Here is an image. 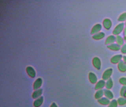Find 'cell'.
<instances>
[{"label":"cell","mask_w":126,"mask_h":107,"mask_svg":"<svg viewBox=\"0 0 126 107\" xmlns=\"http://www.w3.org/2000/svg\"><path fill=\"white\" fill-rule=\"evenodd\" d=\"M118 103L116 100H113L110 102L108 107H117Z\"/></svg>","instance_id":"cell-24"},{"label":"cell","mask_w":126,"mask_h":107,"mask_svg":"<svg viewBox=\"0 0 126 107\" xmlns=\"http://www.w3.org/2000/svg\"><path fill=\"white\" fill-rule=\"evenodd\" d=\"M118 104L120 105H124L126 104V99L124 97L119 98L117 101Z\"/></svg>","instance_id":"cell-23"},{"label":"cell","mask_w":126,"mask_h":107,"mask_svg":"<svg viewBox=\"0 0 126 107\" xmlns=\"http://www.w3.org/2000/svg\"><path fill=\"white\" fill-rule=\"evenodd\" d=\"M118 20L121 23L125 22L126 21V12L121 13L118 18Z\"/></svg>","instance_id":"cell-22"},{"label":"cell","mask_w":126,"mask_h":107,"mask_svg":"<svg viewBox=\"0 0 126 107\" xmlns=\"http://www.w3.org/2000/svg\"><path fill=\"white\" fill-rule=\"evenodd\" d=\"M102 28V25L98 23L95 24L92 28L91 30V34L92 35L99 33L101 32Z\"/></svg>","instance_id":"cell-5"},{"label":"cell","mask_w":126,"mask_h":107,"mask_svg":"<svg viewBox=\"0 0 126 107\" xmlns=\"http://www.w3.org/2000/svg\"><path fill=\"white\" fill-rule=\"evenodd\" d=\"M104 95V90L102 89L97 90L95 95V97L97 99H99L102 98Z\"/></svg>","instance_id":"cell-20"},{"label":"cell","mask_w":126,"mask_h":107,"mask_svg":"<svg viewBox=\"0 0 126 107\" xmlns=\"http://www.w3.org/2000/svg\"><path fill=\"white\" fill-rule=\"evenodd\" d=\"M26 71L28 75L30 77L34 78L36 76V72L32 67L29 66L26 68Z\"/></svg>","instance_id":"cell-13"},{"label":"cell","mask_w":126,"mask_h":107,"mask_svg":"<svg viewBox=\"0 0 126 107\" xmlns=\"http://www.w3.org/2000/svg\"><path fill=\"white\" fill-rule=\"evenodd\" d=\"M43 101V97L42 96L37 99L34 102V106L35 107H39L42 105Z\"/></svg>","instance_id":"cell-17"},{"label":"cell","mask_w":126,"mask_h":107,"mask_svg":"<svg viewBox=\"0 0 126 107\" xmlns=\"http://www.w3.org/2000/svg\"><path fill=\"white\" fill-rule=\"evenodd\" d=\"M113 86V81L111 78H110L108 80H106L105 82L106 88L107 89L110 90L112 88Z\"/></svg>","instance_id":"cell-19"},{"label":"cell","mask_w":126,"mask_h":107,"mask_svg":"<svg viewBox=\"0 0 126 107\" xmlns=\"http://www.w3.org/2000/svg\"><path fill=\"white\" fill-rule=\"evenodd\" d=\"M104 95L106 97L109 99V100L112 99L114 97L113 93L110 90L106 89L104 90Z\"/></svg>","instance_id":"cell-18"},{"label":"cell","mask_w":126,"mask_h":107,"mask_svg":"<svg viewBox=\"0 0 126 107\" xmlns=\"http://www.w3.org/2000/svg\"><path fill=\"white\" fill-rule=\"evenodd\" d=\"M105 36V34L103 32H100L99 33L95 34L94 35H93L92 38L95 40H100L103 39Z\"/></svg>","instance_id":"cell-11"},{"label":"cell","mask_w":126,"mask_h":107,"mask_svg":"<svg viewBox=\"0 0 126 107\" xmlns=\"http://www.w3.org/2000/svg\"><path fill=\"white\" fill-rule=\"evenodd\" d=\"M102 25L105 29L109 30L112 26V22L110 18H105L102 22Z\"/></svg>","instance_id":"cell-4"},{"label":"cell","mask_w":126,"mask_h":107,"mask_svg":"<svg viewBox=\"0 0 126 107\" xmlns=\"http://www.w3.org/2000/svg\"><path fill=\"white\" fill-rule=\"evenodd\" d=\"M43 93V90L42 89H40L37 90L34 92L32 95V97L33 99H35L38 98L42 95Z\"/></svg>","instance_id":"cell-21"},{"label":"cell","mask_w":126,"mask_h":107,"mask_svg":"<svg viewBox=\"0 0 126 107\" xmlns=\"http://www.w3.org/2000/svg\"><path fill=\"white\" fill-rule=\"evenodd\" d=\"M122 60L126 64V55H124V56H123Z\"/></svg>","instance_id":"cell-29"},{"label":"cell","mask_w":126,"mask_h":107,"mask_svg":"<svg viewBox=\"0 0 126 107\" xmlns=\"http://www.w3.org/2000/svg\"><path fill=\"white\" fill-rule=\"evenodd\" d=\"M121 52L124 54H126V44H124L121 47Z\"/></svg>","instance_id":"cell-27"},{"label":"cell","mask_w":126,"mask_h":107,"mask_svg":"<svg viewBox=\"0 0 126 107\" xmlns=\"http://www.w3.org/2000/svg\"><path fill=\"white\" fill-rule=\"evenodd\" d=\"M42 79L40 78H37L34 82L33 84L34 89V90H37L39 88L42 84Z\"/></svg>","instance_id":"cell-14"},{"label":"cell","mask_w":126,"mask_h":107,"mask_svg":"<svg viewBox=\"0 0 126 107\" xmlns=\"http://www.w3.org/2000/svg\"><path fill=\"white\" fill-rule=\"evenodd\" d=\"M124 23H120L116 26L113 31L112 34L115 36L120 35L122 32H123L124 29L125 27Z\"/></svg>","instance_id":"cell-1"},{"label":"cell","mask_w":126,"mask_h":107,"mask_svg":"<svg viewBox=\"0 0 126 107\" xmlns=\"http://www.w3.org/2000/svg\"><path fill=\"white\" fill-rule=\"evenodd\" d=\"M116 36L114 35H110L108 36L106 38L105 44L108 45L116 42Z\"/></svg>","instance_id":"cell-7"},{"label":"cell","mask_w":126,"mask_h":107,"mask_svg":"<svg viewBox=\"0 0 126 107\" xmlns=\"http://www.w3.org/2000/svg\"><path fill=\"white\" fill-rule=\"evenodd\" d=\"M125 42H126V41H125Z\"/></svg>","instance_id":"cell-32"},{"label":"cell","mask_w":126,"mask_h":107,"mask_svg":"<svg viewBox=\"0 0 126 107\" xmlns=\"http://www.w3.org/2000/svg\"><path fill=\"white\" fill-rule=\"evenodd\" d=\"M121 94L122 96L125 97L126 95V86H123L121 90Z\"/></svg>","instance_id":"cell-26"},{"label":"cell","mask_w":126,"mask_h":107,"mask_svg":"<svg viewBox=\"0 0 126 107\" xmlns=\"http://www.w3.org/2000/svg\"><path fill=\"white\" fill-rule=\"evenodd\" d=\"M123 36H124V39L125 41H126V26H125L124 30L123 31Z\"/></svg>","instance_id":"cell-28"},{"label":"cell","mask_w":126,"mask_h":107,"mask_svg":"<svg viewBox=\"0 0 126 107\" xmlns=\"http://www.w3.org/2000/svg\"><path fill=\"white\" fill-rule=\"evenodd\" d=\"M92 64L93 66L96 69L100 70L101 67V59L98 57H95L92 59Z\"/></svg>","instance_id":"cell-3"},{"label":"cell","mask_w":126,"mask_h":107,"mask_svg":"<svg viewBox=\"0 0 126 107\" xmlns=\"http://www.w3.org/2000/svg\"><path fill=\"white\" fill-rule=\"evenodd\" d=\"M125 41L124 38L122 37L120 35L116 36V43L118 44V45L122 46V45L124 44V42Z\"/></svg>","instance_id":"cell-15"},{"label":"cell","mask_w":126,"mask_h":107,"mask_svg":"<svg viewBox=\"0 0 126 107\" xmlns=\"http://www.w3.org/2000/svg\"><path fill=\"white\" fill-rule=\"evenodd\" d=\"M89 82L92 84H96L97 82V77L94 72H89Z\"/></svg>","instance_id":"cell-8"},{"label":"cell","mask_w":126,"mask_h":107,"mask_svg":"<svg viewBox=\"0 0 126 107\" xmlns=\"http://www.w3.org/2000/svg\"><path fill=\"white\" fill-rule=\"evenodd\" d=\"M119 82L120 83L124 86H126V77H122L119 79Z\"/></svg>","instance_id":"cell-25"},{"label":"cell","mask_w":126,"mask_h":107,"mask_svg":"<svg viewBox=\"0 0 126 107\" xmlns=\"http://www.w3.org/2000/svg\"><path fill=\"white\" fill-rule=\"evenodd\" d=\"M123 56L121 54H116L112 57L110 59V61L113 64H118L122 61Z\"/></svg>","instance_id":"cell-6"},{"label":"cell","mask_w":126,"mask_h":107,"mask_svg":"<svg viewBox=\"0 0 126 107\" xmlns=\"http://www.w3.org/2000/svg\"><path fill=\"white\" fill-rule=\"evenodd\" d=\"M117 67L119 71L122 72H125L126 71V64L122 60L118 63Z\"/></svg>","instance_id":"cell-12"},{"label":"cell","mask_w":126,"mask_h":107,"mask_svg":"<svg viewBox=\"0 0 126 107\" xmlns=\"http://www.w3.org/2000/svg\"><path fill=\"white\" fill-rule=\"evenodd\" d=\"M105 80H100L95 84V90H98L102 89L105 87Z\"/></svg>","instance_id":"cell-9"},{"label":"cell","mask_w":126,"mask_h":107,"mask_svg":"<svg viewBox=\"0 0 126 107\" xmlns=\"http://www.w3.org/2000/svg\"><path fill=\"white\" fill-rule=\"evenodd\" d=\"M50 107H58V106L55 103H53L51 105Z\"/></svg>","instance_id":"cell-30"},{"label":"cell","mask_w":126,"mask_h":107,"mask_svg":"<svg viewBox=\"0 0 126 107\" xmlns=\"http://www.w3.org/2000/svg\"><path fill=\"white\" fill-rule=\"evenodd\" d=\"M113 73V70L111 68H108L103 72L102 78L103 80L106 81L110 78Z\"/></svg>","instance_id":"cell-2"},{"label":"cell","mask_w":126,"mask_h":107,"mask_svg":"<svg viewBox=\"0 0 126 107\" xmlns=\"http://www.w3.org/2000/svg\"><path fill=\"white\" fill-rule=\"evenodd\" d=\"M121 47L116 43H113L110 45H107L108 48L112 51H119L120 50Z\"/></svg>","instance_id":"cell-10"},{"label":"cell","mask_w":126,"mask_h":107,"mask_svg":"<svg viewBox=\"0 0 126 107\" xmlns=\"http://www.w3.org/2000/svg\"><path fill=\"white\" fill-rule=\"evenodd\" d=\"M124 24H125V26H126V21H125V22Z\"/></svg>","instance_id":"cell-31"},{"label":"cell","mask_w":126,"mask_h":107,"mask_svg":"<svg viewBox=\"0 0 126 107\" xmlns=\"http://www.w3.org/2000/svg\"><path fill=\"white\" fill-rule=\"evenodd\" d=\"M98 101L100 104L102 105H107L110 103V100L106 97H102Z\"/></svg>","instance_id":"cell-16"}]
</instances>
